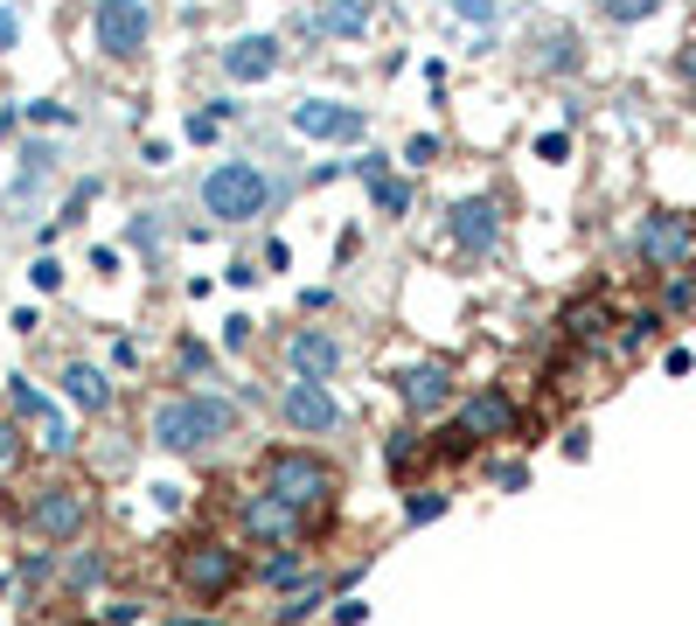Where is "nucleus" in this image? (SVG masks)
<instances>
[{"mask_svg":"<svg viewBox=\"0 0 696 626\" xmlns=\"http://www.w3.org/2000/svg\"><path fill=\"white\" fill-rule=\"evenodd\" d=\"M238 425H244V411L230 397H216V390H174V397H161L147 411L153 453H174V460H195V453L223 446V438H238Z\"/></svg>","mask_w":696,"mask_h":626,"instance_id":"f257e3e1","label":"nucleus"},{"mask_svg":"<svg viewBox=\"0 0 696 626\" xmlns=\"http://www.w3.org/2000/svg\"><path fill=\"white\" fill-rule=\"evenodd\" d=\"M258 487H265L279 508L321 522L334 502H342V466H334L327 453H314V446H272L265 460H258Z\"/></svg>","mask_w":696,"mask_h":626,"instance_id":"f03ea898","label":"nucleus"},{"mask_svg":"<svg viewBox=\"0 0 696 626\" xmlns=\"http://www.w3.org/2000/svg\"><path fill=\"white\" fill-rule=\"evenodd\" d=\"M168 557H174V592H182L189 606H223V598H238L244 578H251L244 551L216 529H189Z\"/></svg>","mask_w":696,"mask_h":626,"instance_id":"7ed1b4c3","label":"nucleus"},{"mask_svg":"<svg viewBox=\"0 0 696 626\" xmlns=\"http://www.w3.org/2000/svg\"><path fill=\"white\" fill-rule=\"evenodd\" d=\"M91 515H98V494L77 481V474H57V481H36V487H21V502H14V529L42 543V551H57V543H77L91 529Z\"/></svg>","mask_w":696,"mask_h":626,"instance_id":"20e7f679","label":"nucleus"},{"mask_svg":"<svg viewBox=\"0 0 696 626\" xmlns=\"http://www.w3.org/2000/svg\"><path fill=\"white\" fill-rule=\"evenodd\" d=\"M195 195H202V209H210V223H258L279 202V181L258 161H216L210 174H202Z\"/></svg>","mask_w":696,"mask_h":626,"instance_id":"39448f33","label":"nucleus"},{"mask_svg":"<svg viewBox=\"0 0 696 626\" xmlns=\"http://www.w3.org/2000/svg\"><path fill=\"white\" fill-rule=\"evenodd\" d=\"M153 42V0H91V49L105 63H140Z\"/></svg>","mask_w":696,"mask_h":626,"instance_id":"423d86ee","label":"nucleus"},{"mask_svg":"<svg viewBox=\"0 0 696 626\" xmlns=\"http://www.w3.org/2000/svg\"><path fill=\"white\" fill-rule=\"evenodd\" d=\"M397 404L411 425H425V417H440L460 404V370H453V355H418V362H404L397 370Z\"/></svg>","mask_w":696,"mask_h":626,"instance_id":"0eeeda50","label":"nucleus"},{"mask_svg":"<svg viewBox=\"0 0 696 626\" xmlns=\"http://www.w3.org/2000/svg\"><path fill=\"white\" fill-rule=\"evenodd\" d=\"M634 258H640L648 272H668V279H676L689 258H696V223L676 216V209H655V216H640V230H634Z\"/></svg>","mask_w":696,"mask_h":626,"instance_id":"6e6552de","label":"nucleus"},{"mask_svg":"<svg viewBox=\"0 0 696 626\" xmlns=\"http://www.w3.org/2000/svg\"><path fill=\"white\" fill-rule=\"evenodd\" d=\"M502 230H508L502 195H460V202L446 209V244H453L460 258H487V251L502 244Z\"/></svg>","mask_w":696,"mask_h":626,"instance_id":"1a4fd4ad","label":"nucleus"},{"mask_svg":"<svg viewBox=\"0 0 696 626\" xmlns=\"http://www.w3.org/2000/svg\"><path fill=\"white\" fill-rule=\"evenodd\" d=\"M238 522H244V536H251V543H265V551H293L300 536H314V529H321V522H306V515H293V508H279L265 487L238 494Z\"/></svg>","mask_w":696,"mask_h":626,"instance_id":"9d476101","label":"nucleus"},{"mask_svg":"<svg viewBox=\"0 0 696 626\" xmlns=\"http://www.w3.org/2000/svg\"><path fill=\"white\" fill-rule=\"evenodd\" d=\"M293 133L321 140V147H355L370 133V112L363 104H342V98H300L293 104Z\"/></svg>","mask_w":696,"mask_h":626,"instance_id":"9b49d317","label":"nucleus"},{"mask_svg":"<svg viewBox=\"0 0 696 626\" xmlns=\"http://www.w3.org/2000/svg\"><path fill=\"white\" fill-rule=\"evenodd\" d=\"M279 63H286V42H279L272 29H244V36H230L216 49V70L230 77V84H265Z\"/></svg>","mask_w":696,"mask_h":626,"instance_id":"f8f14e48","label":"nucleus"},{"mask_svg":"<svg viewBox=\"0 0 696 626\" xmlns=\"http://www.w3.org/2000/svg\"><path fill=\"white\" fill-rule=\"evenodd\" d=\"M453 425L467 432L474 446H487V438H515V432H523V411H515V397H508L502 383H487V390H474V397H460Z\"/></svg>","mask_w":696,"mask_h":626,"instance_id":"ddd939ff","label":"nucleus"},{"mask_svg":"<svg viewBox=\"0 0 696 626\" xmlns=\"http://www.w3.org/2000/svg\"><path fill=\"white\" fill-rule=\"evenodd\" d=\"M279 417H286V432H300V438H327L342 425V404H334L327 383H286L279 390Z\"/></svg>","mask_w":696,"mask_h":626,"instance_id":"4468645a","label":"nucleus"},{"mask_svg":"<svg viewBox=\"0 0 696 626\" xmlns=\"http://www.w3.org/2000/svg\"><path fill=\"white\" fill-rule=\"evenodd\" d=\"M286 370H293V383H334V370H342V342H334L327 327H293Z\"/></svg>","mask_w":696,"mask_h":626,"instance_id":"2eb2a0df","label":"nucleus"},{"mask_svg":"<svg viewBox=\"0 0 696 626\" xmlns=\"http://www.w3.org/2000/svg\"><path fill=\"white\" fill-rule=\"evenodd\" d=\"M536 70L544 77H578L585 70V36L551 21V29H536Z\"/></svg>","mask_w":696,"mask_h":626,"instance_id":"dca6fc26","label":"nucleus"},{"mask_svg":"<svg viewBox=\"0 0 696 626\" xmlns=\"http://www.w3.org/2000/svg\"><path fill=\"white\" fill-rule=\"evenodd\" d=\"M557 327H564V342H572V349H599L606 327H613V306L599 293H585V300H572V306L557 313Z\"/></svg>","mask_w":696,"mask_h":626,"instance_id":"f3484780","label":"nucleus"},{"mask_svg":"<svg viewBox=\"0 0 696 626\" xmlns=\"http://www.w3.org/2000/svg\"><path fill=\"white\" fill-rule=\"evenodd\" d=\"M63 397L84 404V411H112V376L98 370V362H70L63 370Z\"/></svg>","mask_w":696,"mask_h":626,"instance_id":"a211bd4d","label":"nucleus"},{"mask_svg":"<svg viewBox=\"0 0 696 626\" xmlns=\"http://www.w3.org/2000/svg\"><path fill=\"white\" fill-rule=\"evenodd\" d=\"M370 29V0H321L314 8V36H342V42H355Z\"/></svg>","mask_w":696,"mask_h":626,"instance_id":"6ab92c4d","label":"nucleus"},{"mask_svg":"<svg viewBox=\"0 0 696 626\" xmlns=\"http://www.w3.org/2000/svg\"><path fill=\"white\" fill-rule=\"evenodd\" d=\"M258 585H265V592H300V585H314V578H306V557L300 551H279V557H265Z\"/></svg>","mask_w":696,"mask_h":626,"instance_id":"aec40b11","label":"nucleus"},{"mask_svg":"<svg viewBox=\"0 0 696 626\" xmlns=\"http://www.w3.org/2000/svg\"><path fill=\"white\" fill-rule=\"evenodd\" d=\"M411 195H418V189H411L404 174H383V181H370V202H376V216H383V223L411 216Z\"/></svg>","mask_w":696,"mask_h":626,"instance_id":"412c9836","label":"nucleus"},{"mask_svg":"<svg viewBox=\"0 0 696 626\" xmlns=\"http://www.w3.org/2000/svg\"><path fill=\"white\" fill-rule=\"evenodd\" d=\"M321 606H327V578H314V585H300V592L286 598V606H279V613H272V626H300V619H314Z\"/></svg>","mask_w":696,"mask_h":626,"instance_id":"4be33fe9","label":"nucleus"},{"mask_svg":"<svg viewBox=\"0 0 696 626\" xmlns=\"http://www.w3.org/2000/svg\"><path fill=\"white\" fill-rule=\"evenodd\" d=\"M446 508H453V494H446V487H418V494L404 502V529H425V522H440Z\"/></svg>","mask_w":696,"mask_h":626,"instance_id":"5701e85b","label":"nucleus"},{"mask_svg":"<svg viewBox=\"0 0 696 626\" xmlns=\"http://www.w3.org/2000/svg\"><path fill=\"white\" fill-rule=\"evenodd\" d=\"M174 376H216V349L210 342H195V334H182V349H174Z\"/></svg>","mask_w":696,"mask_h":626,"instance_id":"b1692460","label":"nucleus"},{"mask_svg":"<svg viewBox=\"0 0 696 626\" xmlns=\"http://www.w3.org/2000/svg\"><path fill=\"white\" fill-rule=\"evenodd\" d=\"M668 8V0H599V14L613 21V29H634V21H655Z\"/></svg>","mask_w":696,"mask_h":626,"instance_id":"393cba45","label":"nucleus"},{"mask_svg":"<svg viewBox=\"0 0 696 626\" xmlns=\"http://www.w3.org/2000/svg\"><path fill=\"white\" fill-rule=\"evenodd\" d=\"M8 404H14L21 417H29V425H42V417L57 411V404H49V397H42V390H36L29 376H8Z\"/></svg>","mask_w":696,"mask_h":626,"instance_id":"a878e982","label":"nucleus"},{"mask_svg":"<svg viewBox=\"0 0 696 626\" xmlns=\"http://www.w3.org/2000/svg\"><path fill=\"white\" fill-rule=\"evenodd\" d=\"M98 195H105V174H84V181H77V189L63 195V209H57V223L70 230V223H77V216H84V209H91Z\"/></svg>","mask_w":696,"mask_h":626,"instance_id":"bb28decb","label":"nucleus"},{"mask_svg":"<svg viewBox=\"0 0 696 626\" xmlns=\"http://www.w3.org/2000/svg\"><path fill=\"white\" fill-rule=\"evenodd\" d=\"M425 453V438L418 432H391L383 438V466H391V474H411V460Z\"/></svg>","mask_w":696,"mask_h":626,"instance_id":"cd10ccee","label":"nucleus"},{"mask_svg":"<svg viewBox=\"0 0 696 626\" xmlns=\"http://www.w3.org/2000/svg\"><path fill=\"white\" fill-rule=\"evenodd\" d=\"M63 585H70V592L105 585V557H98V551H77V557H70V571H63Z\"/></svg>","mask_w":696,"mask_h":626,"instance_id":"c85d7f7f","label":"nucleus"},{"mask_svg":"<svg viewBox=\"0 0 696 626\" xmlns=\"http://www.w3.org/2000/svg\"><path fill=\"white\" fill-rule=\"evenodd\" d=\"M91 619L98 626H147V598H105Z\"/></svg>","mask_w":696,"mask_h":626,"instance_id":"c756f323","label":"nucleus"},{"mask_svg":"<svg viewBox=\"0 0 696 626\" xmlns=\"http://www.w3.org/2000/svg\"><path fill=\"white\" fill-rule=\"evenodd\" d=\"M440 153H446V140H440V133H411V140H404V168H432Z\"/></svg>","mask_w":696,"mask_h":626,"instance_id":"7c9ffc66","label":"nucleus"},{"mask_svg":"<svg viewBox=\"0 0 696 626\" xmlns=\"http://www.w3.org/2000/svg\"><path fill=\"white\" fill-rule=\"evenodd\" d=\"M29 285H36L42 300H49V293H63V265H57L49 251H36V265H29Z\"/></svg>","mask_w":696,"mask_h":626,"instance_id":"2f4dec72","label":"nucleus"},{"mask_svg":"<svg viewBox=\"0 0 696 626\" xmlns=\"http://www.w3.org/2000/svg\"><path fill=\"white\" fill-rule=\"evenodd\" d=\"M36 446H42V453H70V446H77V438H70V425H63V417H57V411H49V417H42V425H36Z\"/></svg>","mask_w":696,"mask_h":626,"instance_id":"473e14b6","label":"nucleus"},{"mask_svg":"<svg viewBox=\"0 0 696 626\" xmlns=\"http://www.w3.org/2000/svg\"><path fill=\"white\" fill-rule=\"evenodd\" d=\"M21 119H29L36 133H42V125H70V104H57V98H36V104H21Z\"/></svg>","mask_w":696,"mask_h":626,"instance_id":"72a5a7b5","label":"nucleus"},{"mask_svg":"<svg viewBox=\"0 0 696 626\" xmlns=\"http://www.w3.org/2000/svg\"><path fill=\"white\" fill-rule=\"evenodd\" d=\"M453 14H460V21H474V29H487V36H495V14H502V8H495V0H453Z\"/></svg>","mask_w":696,"mask_h":626,"instance_id":"f704fd0d","label":"nucleus"},{"mask_svg":"<svg viewBox=\"0 0 696 626\" xmlns=\"http://www.w3.org/2000/svg\"><path fill=\"white\" fill-rule=\"evenodd\" d=\"M363 619H370V598H355V592L334 598V613H327V626H363Z\"/></svg>","mask_w":696,"mask_h":626,"instance_id":"c9c22d12","label":"nucleus"},{"mask_svg":"<svg viewBox=\"0 0 696 626\" xmlns=\"http://www.w3.org/2000/svg\"><path fill=\"white\" fill-rule=\"evenodd\" d=\"M251 334H258L251 313H230V321H223V349H251Z\"/></svg>","mask_w":696,"mask_h":626,"instance_id":"e433bc0d","label":"nucleus"},{"mask_svg":"<svg viewBox=\"0 0 696 626\" xmlns=\"http://www.w3.org/2000/svg\"><path fill=\"white\" fill-rule=\"evenodd\" d=\"M536 161H572V133H536Z\"/></svg>","mask_w":696,"mask_h":626,"instance_id":"4c0bfd02","label":"nucleus"},{"mask_svg":"<svg viewBox=\"0 0 696 626\" xmlns=\"http://www.w3.org/2000/svg\"><path fill=\"white\" fill-rule=\"evenodd\" d=\"M21 49V8H0V57Z\"/></svg>","mask_w":696,"mask_h":626,"instance_id":"58836bf2","label":"nucleus"},{"mask_svg":"<svg viewBox=\"0 0 696 626\" xmlns=\"http://www.w3.org/2000/svg\"><path fill=\"white\" fill-rule=\"evenodd\" d=\"M182 133H189V140H195V147H210V140H216V133H223V125H216V119H210V112H189V125H182Z\"/></svg>","mask_w":696,"mask_h":626,"instance_id":"ea45409f","label":"nucleus"},{"mask_svg":"<svg viewBox=\"0 0 696 626\" xmlns=\"http://www.w3.org/2000/svg\"><path fill=\"white\" fill-rule=\"evenodd\" d=\"M349 174H355V181H363V189H370V181H383V174H391V161H383V153H363V161H355Z\"/></svg>","mask_w":696,"mask_h":626,"instance_id":"a19ab883","label":"nucleus"},{"mask_svg":"<svg viewBox=\"0 0 696 626\" xmlns=\"http://www.w3.org/2000/svg\"><path fill=\"white\" fill-rule=\"evenodd\" d=\"M523 481H529V466H523V460H502V466H495V487H508V494H515Z\"/></svg>","mask_w":696,"mask_h":626,"instance_id":"79ce46f5","label":"nucleus"},{"mask_svg":"<svg viewBox=\"0 0 696 626\" xmlns=\"http://www.w3.org/2000/svg\"><path fill=\"white\" fill-rule=\"evenodd\" d=\"M140 161H147V168H168V161H174V140H147Z\"/></svg>","mask_w":696,"mask_h":626,"instance_id":"37998d69","label":"nucleus"},{"mask_svg":"<svg viewBox=\"0 0 696 626\" xmlns=\"http://www.w3.org/2000/svg\"><path fill=\"white\" fill-rule=\"evenodd\" d=\"M91 272L112 279V272H119V251H112V244H91Z\"/></svg>","mask_w":696,"mask_h":626,"instance_id":"c03bdc74","label":"nucleus"},{"mask_svg":"<svg viewBox=\"0 0 696 626\" xmlns=\"http://www.w3.org/2000/svg\"><path fill=\"white\" fill-rule=\"evenodd\" d=\"M327 306H334L327 285H306V293H300V313H327Z\"/></svg>","mask_w":696,"mask_h":626,"instance_id":"a18cd8bd","label":"nucleus"},{"mask_svg":"<svg viewBox=\"0 0 696 626\" xmlns=\"http://www.w3.org/2000/svg\"><path fill=\"white\" fill-rule=\"evenodd\" d=\"M8 460H21V432L8 425V417H0V466H8Z\"/></svg>","mask_w":696,"mask_h":626,"instance_id":"49530a36","label":"nucleus"},{"mask_svg":"<svg viewBox=\"0 0 696 626\" xmlns=\"http://www.w3.org/2000/svg\"><path fill=\"white\" fill-rule=\"evenodd\" d=\"M689 362H696L689 349H668V355H662V370H668V376H689Z\"/></svg>","mask_w":696,"mask_h":626,"instance_id":"de8ad7c7","label":"nucleus"},{"mask_svg":"<svg viewBox=\"0 0 696 626\" xmlns=\"http://www.w3.org/2000/svg\"><path fill=\"white\" fill-rule=\"evenodd\" d=\"M14 125H21V112H0V140H8V133H14Z\"/></svg>","mask_w":696,"mask_h":626,"instance_id":"09e8293b","label":"nucleus"},{"mask_svg":"<svg viewBox=\"0 0 696 626\" xmlns=\"http://www.w3.org/2000/svg\"><path fill=\"white\" fill-rule=\"evenodd\" d=\"M161 626H182V619H161Z\"/></svg>","mask_w":696,"mask_h":626,"instance_id":"8fccbe9b","label":"nucleus"}]
</instances>
